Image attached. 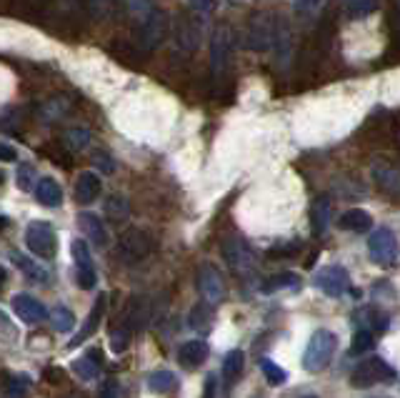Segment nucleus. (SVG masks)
<instances>
[{"mask_svg": "<svg viewBox=\"0 0 400 398\" xmlns=\"http://www.w3.org/2000/svg\"><path fill=\"white\" fill-rule=\"evenodd\" d=\"M210 349L205 341H186L178 349V363L183 366V368H198L200 363H205V358H208Z\"/></svg>", "mask_w": 400, "mask_h": 398, "instance_id": "obj_17", "label": "nucleus"}, {"mask_svg": "<svg viewBox=\"0 0 400 398\" xmlns=\"http://www.w3.org/2000/svg\"><path fill=\"white\" fill-rule=\"evenodd\" d=\"M78 226L83 228V233H85V238H88L90 243H95V246L108 243V231H105V223L100 221V216L85 210V213L78 216Z\"/></svg>", "mask_w": 400, "mask_h": 398, "instance_id": "obj_19", "label": "nucleus"}, {"mask_svg": "<svg viewBox=\"0 0 400 398\" xmlns=\"http://www.w3.org/2000/svg\"><path fill=\"white\" fill-rule=\"evenodd\" d=\"M188 3H190V8L198 16H208L213 11V0H188Z\"/></svg>", "mask_w": 400, "mask_h": 398, "instance_id": "obj_43", "label": "nucleus"}, {"mask_svg": "<svg viewBox=\"0 0 400 398\" xmlns=\"http://www.w3.org/2000/svg\"><path fill=\"white\" fill-rule=\"evenodd\" d=\"M348 11H351L353 18L370 16V13L378 11V0H351V3H348Z\"/></svg>", "mask_w": 400, "mask_h": 398, "instance_id": "obj_38", "label": "nucleus"}, {"mask_svg": "<svg viewBox=\"0 0 400 398\" xmlns=\"http://www.w3.org/2000/svg\"><path fill=\"white\" fill-rule=\"evenodd\" d=\"M200 38H203V30H200V23L195 18H181L176 28V40L178 48L186 50V53H195L198 45H200Z\"/></svg>", "mask_w": 400, "mask_h": 398, "instance_id": "obj_13", "label": "nucleus"}, {"mask_svg": "<svg viewBox=\"0 0 400 398\" xmlns=\"http://www.w3.org/2000/svg\"><path fill=\"white\" fill-rule=\"evenodd\" d=\"M203 398H215V376H208V378H205Z\"/></svg>", "mask_w": 400, "mask_h": 398, "instance_id": "obj_46", "label": "nucleus"}, {"mask_svg": "<svg viewBox=\"0 0 400 398\" xmlns=\"http://www.w3.org/2000/svg\"><path fill=\"white\" fill-rule=\"evenodd\" d=\"M323 6V0H293V8H296L298 13H315L318 8Z\"/></svg>", "mask_w": 400, "mask_h": 398, "instance_id": "obj_42", "label": "nucleus"}, {"mask_svg": "<svg viewBox=\"0 0 400 398\" xmlns=\"http://www.w3.org/2000/svg\"><path fill=\"white\" fill-rule=\"evenodd\" d=\"M260 370H263L265 381H268L270 386H283V383L288 381V373H285L278 363H273L270 358H260Z\"/></svg>", "mask_w": 400, "mask_h": 398, "instance_id": "obj_34", "label": "nucleus"}, {"mask_svg": "<svg viewBox=\"0 0 400 398\" xmlns=\"http://www.w3.org/2000/svg\"><path fill=\"white\" fill-rule=\"evenodd\" d=\"M71 253H73V260H75V268L93 265V258H90V248H88V243H85V238H73Z\"/></svg>", "mask_w": 400, "mask_h": 398, "instance_id": "obj_35", "label": "nucleus"}, {"mask_svg": "<svg viewBox=\"0 0 400 398\" xmlns=\"http://www.w3.org/2000/svg\"><path fill=\"white\" fill-rule=\"evenodd\" d=\"M298 283H301L298 273L285 271V273H278V276L268 278V281H265L263 286H260V294H265V296L278 294V291H285V288H298Z\"/></svg>", "mask_w": 400, "mask_h": 398, "instance_id": "obj_25", "label": "nucleus"}, {"mask_svg": "<svg viewBox=\"0 0 400 398\" xmlns=\"http://www.w3.org/2000/svg\"><path fill=\"white\" fill-rule=\"evenodd\" d=\"M25 246L33 255L50 260L58 253V238H55L53 226L45 221H33L25 228Z\"/></svg>", "mask_w": 400, "mask_h": 398, "instance_id": "obj_5", "label": "nucleus"}, {"mask_svg": "<svg viewBox=\"0 0 400 398\" xmlns=\"http://www.w3.org/2000/svg\"><path fill=\"white\" fill-rule=\"evenodd\" d=\"M16 158H18V153H16V148H13V145L0 143V161L11 163V161H16Z\"/></svg>", "mask_w": 400, "mask_h": 398, "instance_id": "obj_44", "label": "nucleus"}, {"mask_svg": "<svg viewBox=\"0 0 400 398\" xmlns=\"http://www.w3.org/2000/svg\"><path fill=\"white\" fill-rule=\"evenodd\" d=\"M395 378V368L380 356H370V358H363L360 363L353 368L351 373V386L356 388H368L375 386V383H385Z\"/></svg>", "mask_w": 400, "mask_h": 398, "instance_id": "obj_3", "label": "nucleus"}, {"mask_svg": "<svg viewBox=\"0 0 400 398\" xmlns=\"http://www.w3.org/2000/svg\"><path fill=\"white\" fill-rule=\"evenodd\" d=\"M35 198L48 208H58L63 203V191L53 178H40L38 186H35Z\"/></svg>", "mask_w": 400, "mask_h": 398, "instance_id": "obj_23", "label": "nucleus"}, {"mask_svg": "<svg viewBox=\"0 0 400 398\" xmlns=\"http://www.w3.org/2000/svg\"><path fill=\"white\" fill-rule=\"evenodd\" d=\"M8 223H11V221H8L6 216H0V231H3V228H8Z\"/></svg>", "mask_w": 400, "mask_h": 398, "instance_id": "obj_48", "label": "nucleus"}, {"mask_svg": "<svg viewBox=\"0 0 400 398\" xmlns=\"http://www.w3.org/2000/svg\"><path fill=\"white\" fill-rule=\"evenodd\" d=\"M28 383H30V381H28V378H23V376L13 378V381L8 383V396H11V398H23L28 393Z\"/></svg>", "mask_w": 400, "mask_h": 398, "instance_id": "obj_41", "label": "nucleus"}, {"mask_svg": "<svg viewBox=\"0 0 400 398\" xmlns=\"http://www.w3.org/2000/svg\"><path fill=\"white\" fill-rule=\"evenodd\" d=\"M13 308H16L18 318H20L23 323H28V326H38V323L45 321V315H48L45 306L40 303L38 298H33L30 294L13 296Z\"/></svg>", "mask_w": 400, "mask_h": 398, "instance_id": "obj_12", "label": "nucleus"}, {"mask_svg": "<svg viewBox=\"0 0 400 398\" xmlns=\"http://www.w3.org/2000/svg\"><path fill=\"white\" fill-rule=\"evenodd\" d=\"M113 8H116V0H88V11L95 20H108L113 16Z\"/></svg>", "mask_w": 400, "mask_h": 398, "instance_id": "obj_37", "label": "nucleus"}, {"mask_svg": "<svg viewBox=\"0 0 400 398\" xmlns=\"http://www.w3.org/2000/svg\"><path fill=\"white\" fill-rule=\"evenodd\" d=\"M313 286L318 288L320 294L328 296V298H340L351 288V276H348L343 265H325V268H320L313 276Z\"/></svg>", "mask_w": 400, "mask_h": 398, "instance_id": "obj_7", "label": "nucleus"}, {"mask_svg": "<svg viewBox=\"0 0 400 398\" xmlns=\"http://www.w3.org/2000/svg\"><path fill=\"white\" fill-rule=\"evenodd\" d=\"M188 323H190V328H195L198 333H208L210 323H213V308H210L208 303L193 306L190 315H188Z\"/></svg>", "mask_w": 400, "mask_h": 398, "instance_id": "obj_28", "label": "nucleus"}, {"mask_svg": "<svg viewBox=\"0 0 400 398\" xmlns=\"http://www.w3.org/2000/svg\"><path fill=\"white\" fill-rule=\"evenodd\" d=\"M38 3H43V0H38Z\"/></svg>", "mask_w": 400, "mask_h": 398, "instance_id": "obj_52", "label": "nucleus"}, {"mask_svg": "<svg viewBox=\"0 0 400 398\" xmlns=\"http://www.w3.org/2000/svg\"><path fill=\"white\" fill-rule=\"evenodd\" d=\"M165 33H168V18L165 13L153 11V16L148 18L145 23H140V30H138V43L145 53L155 50L160 43L165 40Z\"/></svg>", "mask_w": 400, "mask_h": 398, "instance_id": "obj_10", "label": "nucleus"}, {"mask_svg": "<svg viewBox=\"0 0 400 398\" xmlns=\"http://www.w3.org/2000/svg\"><path fill=\"white\" fill-rule=\"evenodd\" d=\"M375 346V333L368 331V328H358L356 336H353V343H351V354H365Z\"/></svg>", "mask_w": 400, "mask_h": 398, "instance_id": "obj_36", "label": "nucleus"}, {"mask_svg": "<svg viewBox=\"0 0 400 398\" xmlns=\"http://www.w3.org/2000/svg\"><path fill=\"white\" fill-rule=\"evenodd\" d=\"M368 253L373 258L375 265L390 268L398 260V238L390 228H375L373 236L368 238Z\"/></svg>", "mask_w": 400, "mask_h": 398, "instance_id": "obj_6", "label": "nucleus"}, {"mask_svg": "<svg viewBox=\"0 0 400 398\" xmlns=\"http://www.w3.org/2000/svg\"><path fill=\"white\" fill-rule=\"evenodd\" d=\"M75 281H78V286H80L83 291H90V288H95V283H98V273H95L93 265L75 268Z\"/></svg>", "mask_w": 400, "mask_h": 398, "instance_id": "obj_39", "label": "nucleus"}, {"mask_svg": "<svg viewBox=\"0 0 400 398\" xmlns=\"http://www.w3.org/2000/svg\"><path fill=\"white\" fill-rule=\"evenodd\" d=\"M63 143H66L73 153L85 150L90 145V131L88 128H71V131H66V135H63Z\"/></svg>", "mask_w": 400, "mask_h": 398, "instance_id": "obj_31", "label": "nucleus"}, {"mask_svg": "<svg viewBox=\"0 0 400 398\" xmlns=\"http://www.w3.org/2000/svg\"><path fill=\"white\" fill-rule=\"evenodd\" d=\"M303 398H315V396H303Z\"/></svg>", "mask_w": 400, "mask_h": 398, "instance_id": "obj_51", "label": "nucleus"}, {"mask_svg": "<svg viewBox=\"0 0 400 398\" xmlns=\"http://www.w3.org/2000/svg\"><path fill=\"white\" fill-rule=\"evenodd\" d=\"M228 58H231V28L218 25L210 38V71H213V76H223L228 68Z\"/></svg>", "mask_w": 400, "mask_h": 398, "instance_id": "obj_11", "label": "nucleus"}, {"mask_svg": "<svg viewBox=\"0 0 400 398\" xmlns=\"http://www.w3.org/2000/svg\"><path fill=\"white\" fill-rule=\"evenodd\" d=\"M150 251H153V241H150V236L145 231H140V228H126V231L121 233V253L126 260H143L148 258Z\"/></svg>", "mask_w": 400, "mask_h": 398, "instance_id": "obj_9", "label": "nucleus"}, {"mask_svg": "<svg viewBox=\"0 0 400 398\" xmlns=\"http://www.w3.org/2000/svg\"><path fill=\"white\" fill-rule=\"evenodd\" d=\"M330 226V198L328 195H318L310 205V231L313 236H325Z\"/></svg>", "mask_w": 400, "mask_h": 398, "instance_id": "obj_18", "label": "nucleus"}, {"mask_svg": "<svg viewBox=\"0 0 400 398\" xmlns=\"http://www.w3.org/2000/svg\"><path fill=\"white\" fill-rule=\"evenodd\" d=\"M18 188L20 191H35V168L33 166H20L18 168Z\"/></svg>", "mask_w": 400, "mask_h": 398, "instance_id": "obj_40", "label": "nucleus"}, {"mask_svg": "<svg viewBox=\"0 0 400 398\" xmlns=\"http://www.w3.org/2000/svg\"><path fill=\"white\" fill-rule=\"evenodd\" d=\"M131 336H133V328L128 323H121L110 331V349L116 351V354H123V351L131 346Z\"/></svg>", "mask_w": 400, "mask_h": 398, "instance_id": "obj_33", "label": "nucleus"}, {"mask_svg": "<svg viewBox=\"0 0 400 398\" xmlns=\"http://www.w3.org/2000/svg\"><path fill=\"white\" fill-rule=\"evenodd\" d=\"M335 333L328 331V328H318V331L313 333L310 341L305 346V354H303V368L310 370V373H320L330 366L335 354Z\"/></svg>", "mask_w": 400, "mask_h": 398, "instance_id": "obj_1", "label": "nucleus"}, {"mask_svg": "<svg viewBox=\"0 0 400 398\" xmlns=\"http://www.w3.org/2000/svg\"><path fill=\"white\" fill-rule=\"evenodd\" d=\"M126 3V11L128 16L133 18L135 23H145L155 11V3L153 0H123Z\"/></svg>", "mask_w": 400, "mask_h": 398, "instance_id": "obj_30", "label": "nucleus"}, {"mask_svg": "<svg viewBox=\"0 0 400 398\" xmlns=\"http://www.w3.org/2000/svg\"><path fill=\"white\" fill-rule=\"evenodd\" d=\"M128 216H131V205H128V200L123 198V195L113 193L105 198V218H108L110 223H126Z\"/></svg>", "mask_w": 400, "mask_h": 398, "instance_id": "obj_24", "label": "nucleus"}, {"mask_svg": "<svg viewBox=\"0 0 400 398\" xmlns=\"http://www.w3.org/2000/svg\"><path fill=\"white\" fill-rule=\"evenodd\" d=\"M11 258H13V263H16L18 268H20L23 273H25V276L33 278V281H38V283H45V281H48V271H45V268H43L40 263H35L33 258H25V255L18 253V251H13Z\"/></svg>", "mask_w": 400, "mask_h": 398, "instance_id": "obj_26", "label": "nucleus"}, {"mask_svg": "<svg viewBox=\"0 0 400 398\" xmlns=\"http://www.w3.org/2000/svg\"><path fill=\"white\" fill-rule=\"evenodd\" d=\"M148 388L153 393H170L178 388V376L173 370H153L148 376Z\"/></svg>", "mask_w": 400, "mask_h": 398, "instance_id": "obj_27", "label": "nucleus"}, {"mask_svg": "<svg viewBox=\"0 0 400 398\" xmlns=\"http://www.w3.org/2000/svg\"><path fill=\"white\" fill-rule=\"evenodd\" d=\"M395 13L400 16V0H395Z\"/></svg>", "mask_w": 400, "mask_h": 398, "instance_id": "obj_49", "label": "nucleus"}, {"mask_svg": "<svg viewBox=\"0 0 400 398\" xmlns=\"http://www.w3.org/2000/svg\"><path fill=\"white\" fill-rule=\"evenodd\" d=\"M275 53V63L278 66H285V63L293 58V33L288 28V23L280 20L278 23V30H275V38H273V48Z\"/></svg>", "mask_w": 400, "mask_h": 398, "instance_id": "obj_20", "label": "nucleus"}, {"mask_svg": "<svg viewBox=\"0 0 400 398\" xmlns=\"http://www.w3.org/2000/svg\"><path fill=\"white\" fill-rule=\"evenodd\" d=\"M100 398H118V383L105 381L103 388H100Z\"/></svg>", "mask_w": 400, "mask_h": 398, "instance_id": "obj_45", "label": "nucleus"}, {"mask_svg": "<svg viewBox=\"0 0 400 398\" xmlns=\"http://www.w3.org/2000/svg\"><path fill=\"white\" fill-rule=\"evenodd\" d=\"M100 361H103L100 351L93 349V351H88L85 356H80V358L73 361V370H75L83 381H93V378L100 376Z\"/></svg>", "mask_w": 400, "mask_h": 398, "instance_id": "obj_22", "label": "nucleus"}, {"mask_svg": "<svg viewBox=\"0 0 400 398\" xmlns=\"http://www.w3.org/2000/svg\"><path fill=\"white\" fill-rule=\"evenodd\" d=\"M370 173H373V181L378 183L380 191H385L388 195L398 198L400 195V171L398 168H393L385 161H375L373 168H370Z\"/></svg>", "mask_w": 400, "mask_h": 398, "instance_id": "obj_14", "label": "nucleus"}, {"mask_svg": "<svg viewBox=\"0 0 400 398\" xmlns=\"http://www.w3.org/2000/svg\"><path fill=\"white\" fill-rule=\"evenodd\" d=\"M105 306H108V296L100 294L98 298H95L93 308H90V315H88V321H85V326H83L80 331L73 336V341H71L73 349H75V346H83V341H85V338H90L95 331H98L100 323H103V318H105Z\"/></svg>", "mask_w": 400, "mask_h": 398, "instance_id": "obj_16", "label": "nucleus"}, {"mask_svg": "<svg viewBox=\"0 0 400 398\" xmlns=\"http://www.w3.org/2000/svg\"><path fill=\"white\" fill-rule=\"evenodd\" d=\"M278 18L270 16V13H258L253 16L250 23L246 28V48L255 50V53H265V50L273 48L275 30H278Z\"/></svg>", "mask_w": 400, "mask_h": 398, "instance_id": "obj_4", "label": "nucleus"}, {"mask_svg": "<svg viewBox=\"0 0 400 398\" xmlns=\"http://www.w3.org/2000/svg\"><path fill=\"white\" fill-rule=\"evenodd\" d=\"M195 281H198V291H200V296H203V301L208 306H218L225 298V281L213 263L200 265Z\"/></svg>", "mask_w": 400, "mask_h": 398, "instance_id": "obj_8", "label": "nucleus"}, {"mask_svg": "<svg viewBox=\"0 0 400 398\" xmlns=\"http://www.w3.org/2000/svg\"><path fill=\"white\" fill-rule=\"evenodd\" d=\"M50 318H53L55 331L71 333L73 328H75V315H73V310L66 308V306H55L53 313H50Z\"/></svg>", "mask_w": 400, "mask_h": 398, "instance_id": "obj_32", "label": "nucleus"}, {"mask_svg": "<svg viewBox=\"0 0 400 398\" xmlns=\"http://www.w3.org/2000/svg\"><path fill=\"white\" fill-rule=\"evenodd\" d=\"M243 366H246V356H243V351H231V354L225 356L223 361V378L228 383H236L238 378H241L243 373Z\"/></svg>", "mask_w": 400, "mask_h": 398, "instance_id": "obj_29", "label": "nucleus"}, {"mask_svg": "<svg viewBox=\"0 0 400 398\" xmlns=\"http://www.w3.org/2000/svg\"><path fill=\"white\" fill-rule=\"evenodd\" d=\"M338 226L343 228V231L365 233V231H370V226H373V216H370L368 210H363V208H351V210H346V213L340 216Z\"/></svg>", "mask_w": 400, "mask_h": 398, "instance_id": "obj_21", "label": "nucleus"}, {"mask_svg": "<svg viewBox=\"0 0 400 398\" xmlns=\"http://www.w3.org/2000/svg\"><path fill=\"white\" fill-rule=\"evenodd\" d=\"M71 3H73V6H78V3H80V0H71Z\"/></svg>", "mask_w": 400, "mask_h": 398, "instance_id": "obj_50", "label": "nucleus"}, {"mask_svg": "<svg viewBox=\"0 0 400 398\" xmlns=\"http://www.w3.org/2000/svg\"><path fill=\"white\" fill-rule=\"evenodd\" d=\"M220 251H223V258L228 263V268L238 278H250L255 273V268H258V260H255L253 248L246 241H241V238H225Z\"/></svg>", "mask_w": 400, "mask_h": 398, "instance_id": "obj_2", "label": "nucleus"}, {"mask_svg": "<svg viewBox=\"0 0 400 398\" xmlns=\"http://www.w3.org/2000/svg\"><path fill=\"white\" fill-rule=\"evenodd\" d=\"M100 193H103V181H100L98 173L93 171H85L78 176L75 181V200L80 205H88L93 203V200L100 198Z\"/></svg>", "mask_w": 400, "mask_h": 398, "instance_id": "obj_15", "label": "nucleus"}, {"mask_svg": "<svg viewBox=\"0 0 400 398\" xmlns=\"http://www.w3.org/2000/svg\"><path fill=\"white\" fill-rule=\"evenodd\" d=\"M95 161H98V166L103 168L105 173H113V168H116V166H113V163H110L108 155H95Z\"/></svg>", "mask_w": 400, "mask_h": 398, "instance_id": "obj_47", "label": "nucleus"}]
</instances>
